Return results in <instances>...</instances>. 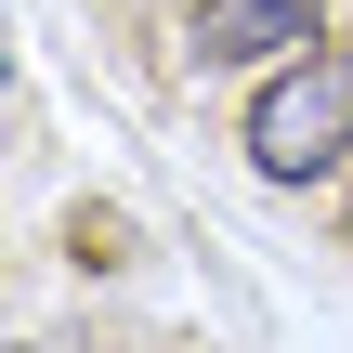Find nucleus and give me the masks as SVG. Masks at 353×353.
<instances>
[{"instance_id":"obj_1","label":"nucleus","mask_w":353,"mask_h":353,"mask_svg":"<svg viewBox=\"0 0 353 353\" xmlns=\"http://www.w3.org/2000/svg\"><path fill=\"white\" fill-rule=\"evenodd\" d=\"M353 157V52H301V65H275L262 92H249V170L262 183H327Z\"/></svg>"},{"instance_id":"obj_2","label":"nucleus","mask_w":353,"mask_h":353,"mask_svg":"<svg viewBox=\"0 0 353 353\" xmlns=\"http://www.w3.org/2000/svg\"><path fill=\"white\" fill-rule=\"evenodd\" d=\"M314 39H327V0H196V13H183V65H196V79L301 65Z\"/></svg>"},{"instance_id":"obj_3","label":"nucleus","mask_w":353,"mask_h":353,"mask_svg":"<svg viewBox=\"0 0 353 353\" xmlns=\"http://www.w3.org/2000/svg\"><path fill=\"white\" fill-rule=\"evenodd\" d=\"M341 236H353V210H341Z\"/></svg>"}]
</instances>
